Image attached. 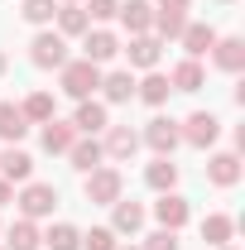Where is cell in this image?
<instances>
[{
    "mask_svg": "<svg viewBox=\"0 0 245 250\" xmlns=\"http://www.w3.org/2000/svg\"><path fill=\"white\" fill-rule=\"evenodd\" d=\"M58 72H62V92L77 96V101H87V96L101 87V67H96V62H87V58H77V62L67 58Z\"/></svg>",
    "mask_w": 245,
    "mask_h": 250,
    "instance_id": "obj_1",
    "label": "cell"
},
{
    "mask_svg": "<svg viewBox=\"0 0 245 250\" xmlns=\"http://www.w3.org/2000/svg\"><path fill=\"white\" fill-rule=\"evenodd\" d=\"M116 197H125V178H121V168H111V164L92 168V173H87V202H96V207H111Z\"/></svg>",
    "mask_w": 245,
    "mask_h": 250,
    "instance_id": "obj_2",
    "label": "cell"
},
{
    "mask_svg": "<svg viewBox=\"0 0 245 250\" xmlns=\"http://www.w3.org/2000/svg\"><path fill=\"white\" fill-rule=\"evenodd\" d=\"M144 145H149L154 154H163V159H173V149L183 145V135H178V121L173 116H154L149 125H144V135H140Z\"/></svg>",
    "mask_w": 245,
    "mask_h": 250,
    "instance_id": "obj_3",
    "label": "cell"
},
{
    "mask_svg": "<svg viewBox=\"0 0 245 250\" xmlns=\"http://www.w3.org/2000/svg\"><path fill=\"white\" fill-rule=\"evenodd\" d=\"M178 135H183L192 149H212V145H216V135H221V121H216L212 111H192V116L178 125Z\"/></svg>",
    "mask_w": 245,
    "mask_h": 250,
    "instance_id": "obj_4",
    "label": "cell"
},
{
    "mask_svg": "<svg viewBox=\"0 0 245 250\" xmlns=\"http://www.w3.org/2000/svg\"><path fill=\"white\" fill-rule=\"evenodd\" d=\"M29 62H34V67H62V62H67V39H62V34H53V29L34 34Z\"/></svg>",
    "mask_w": 245,
    "mask_h": 250,
    "instance_id": "obj_5",
    "label": "cell"
},
{
    "mask_svg": "<svg viewBox=\"0 0 245 250\" xmlns=\"http://www.w3.org/2000/svg\"><path fill=\"white\" fill-rule=\"evenodd\" d=\"M15 202H20V212H24V217H53V207H58V188L53 183H24V192H20V197H15Z\"/></svg>",
    "mask_w": 245,
    "mask_h": 250,
    "instance_id": "obj_6",
    "label": "cell"
},
{
    "mask_svg": "<svg viewBox=\"0 0 245 250\" xmlns=\"http://www.w3.org/2000/svg\"><path fill=\"white\" fill-rule=\"evenodd\" d=\"M116 53H121V39H116L111 29H87V34H82V58H87V62L101 67V62H111Z\"/></svg>",
    "mask_w": 245,
    "mask_h": 250,
    "instance_id": "obj_7",
    "label": "cell"
},
{
    "mask_svg": "<svg viewBox=\"0 0 245 250\" xmlns=\"http://www.w3.org/2000/svg\"><path fill=\"white\" fill-rule=\"evenodd\" d=\"M135 149H140V135L130 130V125H106V140H101V154L106 159H135Z\"/></svg>",
    "mask_w": 245,
    "mask_h": 250,
    "instance_id": "obj_8",
    "label": "cell"
},
{
    "mask_svg": "<svg viewBox=\"0 0 245 250\" xmlns=\"http://www.w3.org/2000/svg\"><path fill=\"white\" fill-rule=\"evenodd\" d=\"M154 217H159V226H168V231H183L187 217H192V207H187V197H178V192H163L154 202Z\"/></svg>",
    "mask_w": 245,
    "mask_h": 250,
    "instance_id": "obj_9",
    "label": "cell"
},
{
    "mask_svg": "<svg viewBox=\"0 0 245 250\" xmlns=\"http://www.w3.org/2000/svg\"><path fill=\"white\" fill-rule=\"evenodd\" d=\"M140 226H144V207L130 202V197H116V202H111V231H116V236H135Z\"/></svg>",
    "mask_w": 245,
    "mask_h": 250,
    "instance_id": "obj_10",
    "label": "cell"
},
{
    "mask_svg": "<svg viewBox=\"0 0 245 250\" xmlns=\"http://www.w3.org/2000/svg\"><path fill=\"white\" fill-rule=\"evenodd\" d=\"M125 58H130V67H159V58H163V39H154V34H135L130 48H125Z\"/></svg>",
    "mask_w": 245,
    "mask_h": 250,
    "instance_id": "obj_11",
    "label": "cell"
},
{
    "mask_svg": "<svg viewBox=\"0 0 245 250\" xmlns=\"http://www.w3.org/2000/svg\"><path fill=\"white\" fill-rule=\"evenodd\" d=\"M72 125H77V135H101L106 125H111V116H106V101H77V116H72Z\"/></svg>",
    "mask_w": 245,
    "mask_h": 250,
    "instance_id": "obj_12",
    "label": "cell"
},
{
    "mask_svg": "<svg viewBox=\"0 0 245 250\" xmlns=\"http://www.w3.org/2000/svg\"><path fill=\"white\" fill-rule=\"evenodd\" d=\"M72 145H77V125L72 121H58V116L43 121V149H48V154H67Z\"/></svg>",
    "mask_w": 245,
    "mask_h": 250,
    "instance_id": "obj_13",
    "label": "cell"
},
{
    "mask_svg": "<svg viewBox=\"0 0 245 250\" xmlns=\"http://www.w3.org/2000/svg\"><path fill=\"white\" fill-rule=\"evenodd\" d=\"M116 15H121V24L130 34H149V24H154V5L149 0H121Z\"/></svg>",
    "mask_w": 245,
    "mask_h": 250,
    "instance_id": "obj_14",
    "label": "cell"
},
{
    "mask_svg": "<svg viewBox=\"0 0 245 250\" xmlns=\"http://www.w3.org/2000/svg\"><path fill=\"white\" fill-rule=\"evenodd\" d=\"M67 159H72V168H77V173H92V168H101V140H96V135H87V140H82V135H77V145H72V149H67Z\"/></svg>",
    "mask_w": 245,
    "mask_h": 250,
    "instance_id": "obj_15",
    "label": "cell"
},
{
    "mask_svg": "<svg viewBox=\"0 0 245 250\" xmlns=\"http://www.w3.org/2000/svg\"><path fill=\"white\" fill-rule=\"evenodd\" d=\"M202 82H207V72H202L197 58H183L173 72H168V87H173V92H202Z\"/></svg>",
    "mask_w": 245,
    "mask_h": 250,
    "instance_id": "obj_16",
    "label": "cell"
},
{
    "mask_svg": "<svg viewBox=\"0 0 245 250\" xmlns=\"http://www.w3.org/2000/svg\"><path fill=\"white\" fill-rule=\"evenodd\" d=\"M212 58H216L221 72H241V67H245V39H216Z\"/></svg>",
    "mask_w": 245,
    "mask_h": 250,
    "instance_id": "obj_17",
    "label": "cell"
},
{
    "mask_svg": "<svg viewBox=\"0 0 245 250\" xmlns=\"http://www.w3.org/2000/svg\"><path fill=\"white\" fill-rule=\"evenodd\" d=\"M207 178H212L216 188H236L241 183V159L236 154H212L207 159Z\"/></svg>",
    "mask_w": 245,
    "mask_h": 250,
    "instance_id": "obj_18",
    "label": "cell"
},
{
    "mask_svg": "<svg viewBox=\"0 0 245 250\" xmlns=\"http://www.w3.org/2000/svg\"><path fill=\"white\" fill-rule=\"evenodd\" d=\"M29 173H34V159L24 149H5L0 154V178L5 183H29Z\"/></svg>",
    "mask_w": 245,
    "mask_h": 250,
    "instance_id": "obj_19",
    "label": "cell"
},
{
    "mask_svg": "<svg viewBox=\"0 0 245 250\" xmlns=\"http://www.w3.org/2000/svg\"><path fill=\"white\" fill-rule=\"evenodd\" d=\"M144 183L154 188V192H173V183H178V164L163 154H154V164L144 168Z\"/></svg>",
    "mask_w": 245,
    "mask_h": 250,
    "instance_id": "obj_20",
    "label": "cell"
},
{
    "mask_svg": "<svg viewBox=\"0 0 245 250\" xmlns=\"http://www.w3.org/2000/svg\"><path fill=\"white\" fill-rule=\"evenodd\" d=\"M183 48H187V58H202V53H212V43H216V29L212 24H187L183 34Z\"/></svg>",
    "mask_w": 245,
    "mask_h": 250,
    "instance_id": "obj_21",
    "label": "cell"
},
{
    "mask_svg": "<svg viewBox=\"0 0 245 250\" xmlns=\"http://www.w3.org/2000/svg\"><path fill=\"white\" fill-rule=\"evenodd\" d=\"M5 246H10V250H39V246H43V236H39V226H34L29 217H20L10 231H5Z\"/></svg>",
    "mask_w": 245,
    "mask_h": 250,
    "instance_id": "obj_22",
    "label": "cell"
},
{
    "mask_svg": "<svg viewBox=\"0 0 245 250\" xmlns=\"http://www.w3.org/2000/svg\"><path fill=\"white\" fill-rule=\"evenodd\" d=\"M24 130H29L24 111H20V106H10V101H0V140L20 145V140H24Z\"/></svg>",
    "mask_w": 245,
    "mask_h": 250,
    "instance_id": "obj_23",
    "label": "cell"
},
{
    "mask_svg": "<svg viewBox=\"0 0 245 250\" xmlns=\"http://www.w3.org/2000/svg\"><path fill=\"white\" fill-rule=\"evenodd\" d=\"M168 92H173V87H168V77H163V72H149L144 82H135V96H140L144 106H163Z\"/></svg>",
    "mask_w": 245,
    "mask_h": 250,
    "instance_id": "obj_24",
    "label": "cell"
},
{
    "mask_svg": "<svg viewBox=\"0 0 245 250\" xmlns=\"http://www.w3.org/2000/svg\"><path fill=\"white\" fill-rule=\"evenodd\" d=\"M53 20H58V34H62V39H67V34H87V29H92V20H87L82 5H58Z\"/></svg>",
    "mask_w": 245,
    "mask_h": 250,
    "instance_id": "obj_25",
    "label": "cell"
},
{
    "mask_svg": "<svg viewBox=\"0 0 245 250\" xmlns=\"http://www.w3.org/2000/svg\"><path fill=\"white\" fill-rule=\"evenodd\" d=\"M231 231H236V221L231 217H221V212H212V217L202 221V241H207V246H231Z\"/></svg>",
    "mask_w": 245,
    "mask_h": 250,
    "instance_id": "obj_26",
    "label": "cell"
},
{
    "mask_svg": "<svg viewBox=\"0 0 245 250\" xmlns=\"http://www.w3.org/2000/svg\"><path fill=\"white\" fill-rule=\"evenodd\" d=\"M43 246H48V250H82V231H77L72 221H58V226H48Z\"/></svg>",
    "mask_w": 245,
    "mask_h": 250,
    "instance_id": "obj_27",
    "label": "cell"
},
{
    "mask_svg": "<svg viewBox=\"0 0 245 250\" xmlns=\"http://www.w3.org/2000/svg\"><path fill=\"white\" fill-rule=\"evenodd\" d=\"M20 111H24V121H34V125H43V121H53V116H58V106H53V96H48V92L24 96V106H20Z\"/></svg>",
    "mask_w": 245,
    "mask_h": 250,
    "instance_id": "obj_28",
    "label": "cell"
},
{
    "mask_svg": "<svg viewBox=\"0 0 245 250\" xmlns=\"http://www.w3.org/2000/svg\"><path fill=\"white\" fill-rule=\"evenodd\" d=\"M101 92H106V101H130L135 96V77L130 72H106L101 77Z\"/></svg>",
    "mask_w": 245,
    "mask_h": 250,
    "instance_id": "obj_29",
    "label": "cell"
},
{
    "mask_svg": "<svg viewBox=\"0 0 245 250\" xmlns=\"http://www.w3.org/2000/svg\"><path fill=\"white\" fill-rule=\"evenodd\" d=\"M154 39H178V34L187 29V15L183 10H159V15H154Z\"/></svg>",
    "mask_w": 245,
    "mask_h": 250,
    "instance_id": "obj_30",
    "label": "cell"
},
{
    "mask_svg": "<svg viewBox=\"0 0 245 250\" xmlns=\"http://www.w3.org/2000/svg\"><path fill=\"white\" fill-rule=\"evenodd\" d=\"M29 24H53V15H58V0H24V10H20Z\"/></svg>",
    "mask_w": 245,
    "mask_h": 250,
    "instance_id": "obj_31",
    "label": "cell"
},
{
    "mask_svg": "<svg viewBox=\"0 0 245 250\" xmlns=\"http://www.w3.org/2000/svg\"><path fill=\"white\" fill-rule=\"evenodd\" d=\"M82 250H116V231L111 226H92L82 236Z\"/></svg>",
    "mask_w": 245,
    "mask_h": 250,
    "instance_id": "obj_32",
    "label": "cell"
},
{
    "mask_svg": "<svg viewBox=\"0 0 245 250\" xmlns=\"http://www.w3.org/2000/svg\"><path fill=\"white\" fill-rule=\"evenodd\" d=\"M140 250H178V231H168V226H159L154 236H144V246Z\"/></svg>",
    "mask_w": 245,
    "mask_h": 250,
    "instance_id": "obj_33",
    "label": "cell"
},
{
    "mask_svg": "<svg viewBox=\"0 0 245 250\" xmlns=\"http://www.w3.org/2000/svg\"><path fill=\"white\" fill-rule=\"evenodd\" d=\"M82 10H87V20H111V15L121 10V0H87Z\"/></svg>",
    "mask_w": 245,
    "mask_h": 250,
    "instance_id": "obj_34",
    "label": "cell"
},
{
    "mask_svg": "<svg viewBox=\"0 0 245 250\" xmlns=\"http://www.w3.org/2000/svg\"><path fill=\"white\" fill-rule=\"evenodd\" d=\"M5 202H15V183H5V178H0V207H5Z\"/></svg>",
    "mask_w": 245,
    "mask_h": 250,
    "instance_id": "obj_35",
    "label": "cell"
},
{
    "mask_svg": "<svg viewBox=\"0 0 245 250\" xmlns=\"http://www.w3.org/2000/svg\"><path fill=\"white\" fill-rule=\"evenodd\" d=\"M192 0H159V10H187Z\"/></svg>",
    "mask_w": 245,
    "mask_h": 250,
    "instance_id": "obj_36",
    "label": "cell"
},
{
    "mask_svg": "<svg viewBox=\"0 0 245 250\" xmlns=\"http://www.w3.org/2000/svg\"><path fill=\"white\" fill-rule=\"evenodd\" d=\"M5 67H10V62H5V53H0V77H5Z\"/></svg>",
    "mask_w": 245,
    "mask_h": 250,
    "instance_id": "obj_37",
    "label": "cell"
},
{
    "mask_svg": "<svg viewBox=\"0 0 245 250\" xmlns=\"http://www.w3.org/2000/svg\"><path fill=\"white\" fill-rule=\"evenodd\" d=\"M116 250H140V246H116Z\"/></svg>",
    "mask_w": 245,
    "mask_h": 250,
    "instance_id": "obj_38",
    "label": "cell"
},
{
    "mask_svg": "<svg viewBox=\"0 0 245 250\" xmlns=\"http://www.w3.org/2000/svg\"><path fill=\"white\" fill-rule=\"evenodd\" d=\"M62 5H77V0H62Z\"/></svg>",
    "mask_w": 245,
    "mask_h": 250,
    "instance_id": "obj_39",
    "label": "cell"
},
{
    "mask_svg": "<svg viewBox=\"0 0 245 250\" xmlns=\"http://www.w3.org/2000/svg\"><path fill=\"white\" fill-rule=\"evenodd\" d=\"M221 5H231V0H221Z\"/></svg>",
    "mask_w": 245,
    "mask_h": 250,
    "instance_id": "obj_40",
    "label": "cell"
},
{
    "mask_svg": "<svg viewBox=\"0 0 245 250\" xmlns=\"http://www.w3.org/2000/svg\"><path fill=\"white\" fill-rule=\"evenodd\" d=\"M221 250H231V246H221Z\"/></svg>",
    "mask_w": 245,
    "mask_h": 250,
    "instance_id": "obj_41",
    "label": "cell"
}]
</instances>
